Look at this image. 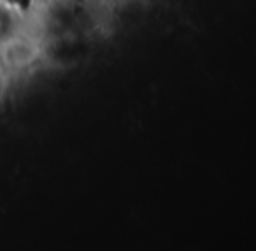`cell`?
<instances>
[{
    "label": "cell",
    "mask_w": 256,
    "mask_h": 251,
    "mask_svg": "<svg viewBox=\"0 0 256 251\" xmlns=\"http://www.w3.org/2000/svg\"><path fill=\"white\" fill-rule=\"evenodd\" d=\"M39 58L40 46L32 37L16 34L0 44V64L8 71L22 72L32 67Z\"/></svg>",
    "instance_id": "obj_1"
}]
</instances>
